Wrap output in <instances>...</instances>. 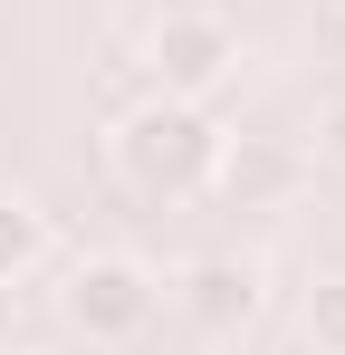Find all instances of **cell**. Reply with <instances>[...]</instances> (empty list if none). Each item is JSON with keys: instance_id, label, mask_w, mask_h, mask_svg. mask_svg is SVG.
Returning a JSON list of instances; mask_svg holds the SVG:
<instances>
[{"instance_id": "1", "label": "cell", "mask_w": 345, "mask_h": 355, "mask_svg": "<svg viewBox=\"0 0 345 355\" xmlns=\"http://www.w3.org/2000/svg\"><path fill=\"white\" fill-rule=\"evenodd\" d=\"M221 116L211 106H192V96H144V106H125L106 135L115 173L134 182L144 202H192V192H211V173H221Z\"/></svg>"}, {"instance_id": "2", "label": "cell", "mask_w": 345, "mask_h": 355, "mask_svg": "<svg viewBox=\"0 0 345 355\" xmlns=\"http://www.w3.org/2000/svg\"><path fill=\"white\" fill-rule=\"evenodd\" d=\"M154 307H163V279H154L144 259H125V250H87V259L57 279V317H67V336H87V346H134V336L154 327Z\"/></svg>"}, {"instance_id": "3", "label": "cell", "mask_w": 345, "mask_h": 355, "mask_svg": "<svg viewBox=\"0 0 345 355\" xmlns=\"http://www.w3.org/2000/svg\"><path fill=\"white\" fill-rule=\"evenodd\" d=\"M230 67H240V39H230L221 10H163V19L144 29V87H154V96L211 106L230 87Z\"/></svg>"}, {"instance_id": "4", "label": "cell", "mask_w": 345, "mask_h": 355, "mask_svg": "<svg viewBox=\"0 0 345 355\" xmlns=\"http://www.w3.org/2000/svg\"><path fill=\"white\" fill-rule=\"evenodd\" d=\"M182 317L202 327V336H240L249 317H259V259H240V250H211V259H192L182 269Z\"/></svg>"}, {"instance_id": "5", "label": "cell", "mask_w": 345, "mask_h": 355, "mask_svg": "<svg viewBox=\"0 0 345 355\" xmlns=\"http://www.w3.org/2000/svg\"><path fill=\"white\" fill-rule=\"evenodd\" d=\"M39 259H48V211H39L29 192H0V288L29 279Z\"/></svg>"}, {"instance_id": "6", "label": "cell", "mask_w": 345, "mask_h": 355, "mask_svg": "<svg viewBox=\"0 0 345 355\" xmlns=\"http://www.w3.org/2000/svg\"><path fill=\"white\" fill-rule=\"evenodd\" d=\"M288 173H297V164L269 154V144H221V173H211V182H221L230 202H249V192H278Z\"/></svg>"}, {"instance_id": "7", "label": "cell", "mask_w": 345, "mask_h": 355, "mask_svg": "<svg viewBox=\"0 0 345 355\" xmlns=\"http://www.w3.org/2000/svg\"><path fill=\"white\" fill-rule=\"evenodd\" d=\"M307 346L345 355V279H317V288H307Z\"/></svg>"}, {"instance_id": "8", "label": "cell", "mask_w": 345, "mask_h": 355, "mask_svg": "<svg viewBox=\"0 0 345 355\" xmlns=\"http://www.w3.org/2000/svg\"><path fill=\"white\" fill-rule=\"evenodd\" d=\"M317 144H326V154L345 164V106H326V135H317Z\"/></svg>"}, {"instance_id": "9", "label": "cell", "mask_w": 345, "mask_h": 355, "mask_svg": "<svg viewBox=\"0 0 345 355\" xmlns=\"http://www.w3.org/2000/svg\"><path fill=\"white\" fill-rule=\"evenodd\" d=\"M326 10H345V0H326Z\"/></svg>"}]
</instances>
